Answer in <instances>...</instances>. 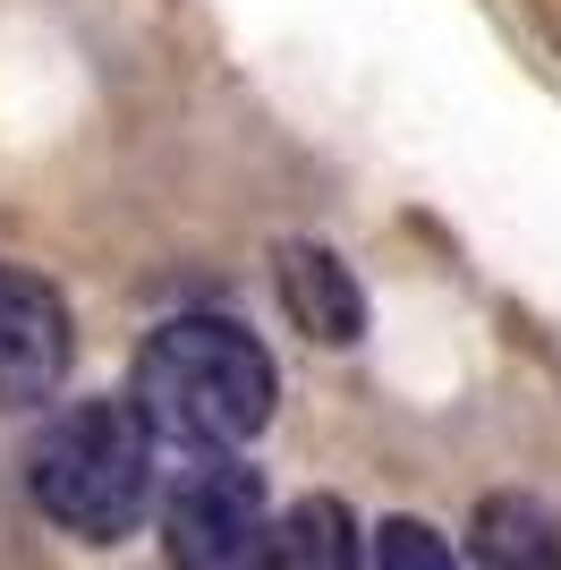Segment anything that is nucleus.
<instances>
[{
    "instance_id": "nucleus-3",
    "label": "nucleus",
    "mask_w": 561,
    "mask_h": 570,
    "mask_svg": "<svg viewBox=\"0 0 561 570\" xmlns=\"http://www.w3.org/2000/svg\"><path fill=\"white\" fill-rule=\"evenodd\" d=\"M163 528L179 570H264V546H273L264 476L238 452H196L163 502Z\"/></svg>"
},
{
    "instance_id": "nucleus-5",
    "label": "nucleus",
    "mask_w": 561,
    "mask_h": 570,
    "mask_svg": "<svg viewBox=\"0 0 561 570\" xmlns=\"http://www.w3.org/2000/svg\"><path fill=\"white\" fill-rule=\"evenodd\" d=\"M273 273H280V307H289V324H298L306 341L350 350V341L366 333V289H357V273L332 256V247H306V238H289Z\"/></svg>"
},
{
    "instance_id": "nucleus-7",
    "label": "nucleus",
    "mask_w": 561,
    "mask_h": 570,
    "mask_svg": "<svg viewBox=\"0 0 561 570\" xmlns=\"http://www.w3.org/2000/svg\"><path fill=\"white\" fill-rule=\"evenodd\" d=\"M264 570H366V553H357V520H350V502H332V494H306V502H289V511L273 520Z\"/></svg>"
},
{
    "instance_id": "nucleus-1",
    "label": "nucleus",
    "mask_w": 561,
    "mask_h": 570,
    "mask_svg": "<svg viewBox=\"0 0 561 570\" xmlns=\"http://www.w3.org/2000/svg\"><path fill=\"white\" fill-rule=\"evenodd\" d=\"M137 409L187 452H238L273 417V357L230 315H170L137 357Z\"/></svg>"
},
{
    "instance_id": "nucleus-2",
    "label": "nucleus",
    "mask_w": 561,
    "mask_h": 570,
    "mask_svg": "<svg viewBox=\"0 0 561 570\" xmlns=\"http://www.w3.org/2000/svg\"><path fill=\"white\" fill-rule=\"evenodd\" d=\"M35 511L86 546H111L154 511V426L137 401H77L26 452Z\"/></svg>"
},
{
    "instance_id": "nucleus-8",
    "label": "nucleus",
    "mask_w": 561,
    "mask_h": 570,
    "mask_svg": "<svg viewBox=\"0 0 561 570\" xmlns=\"http://www.w3.org/2000/svg\"><path fill=\"white\" fill-rule=\"evenodd\" d=\"M374 570H460L443 546V528L425 520H383L374 528Z\"/></svg>"
},
{
    "instance_id": "nucleus-6",
    "label": "nucleus",
    "mask_w": 561,
    "mask_h": 570,
    "mask_svg": "<svg viewBox=\"0 0 561 570\" xmlns=\"http://www.w3.org/2000/svg\"><path fill=\"white\" fill-rule=\"evenodd\" d=\"M468 570H561V520L544 511L537 494H493V502H476Z\"/></svg>"
},
{
    "instance_id": "nucleus-4",
    "label": "nucleus",
    "mask_w": 561,
    "mask_h": 570,
    "mask_svg": "<svg viewBox=\"0 0 561 570\" xmlns=\"http://www.w3.org/2000/svg\"><path fill=\"white\" fill-rule=\"evenodd\" d=\"M69 375V307L35 273L0 264V409H35Z\"/></svg>"
}]
</instances>
